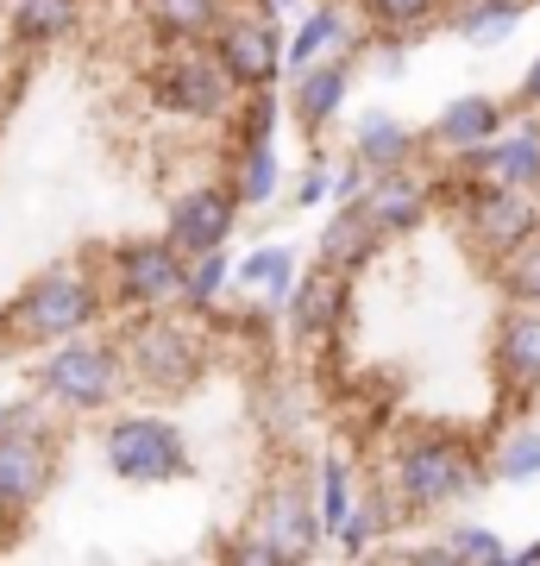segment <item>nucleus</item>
I'll use <instances>...</instances> for the list:
<instances>
[{
    "instance_id": "1",
    "label": "nucleus",
    "mask_w": 540,
    "mask_h": 566,
    "mask_svg": "<svg viewBox=\"0 0 540 566\" xmlns=\"http://www.w3.org/2000/svg\"><path fill=\"white\" fill-rule=\"evenodd\" d=\"M484 485V453L453 428H415L396 441L390 460V491L409 516H434V510L459 504Z\"/></svg>"
},
{
    "instance_id": "2",
    "label": "nucleus",
    "mask_w": 540,
    "mask_h": 566,
    "mask_svg": "<svg viewBox=\"0 0 540 566\" xmlns=\"http://www.w3.org/2000/svg\"><path fill=\"white\" fill-rule=\"evenodd\" d=\"M100 308H107V290H100V277L88 264H51L44 277H32L13 296L0 327H7L13 346H63L76 334H88L100 322Z\"/></svg>"
},
{
    "instance_id": "3",
    "label": "nucleus",
    "mask_w": 540,
    "mask_h": 566,
    "mask_svg": "<svg viewBox=\"0 0 540 566\" xmlns=\"http://www.w3.org/2000/svg\"><path fill=\"white\" fill-rule=\"evenodd\" d=\"M441 196L459 208V227L472 252L490 264H502L516 245H528L540 233V208H534V189H509V182H478V177H453L441 182Z\"/></svg>"
},
{
    "instance_id": "4",
    "label": "nucleus",
    "mask_w": 540,
    "mask_h": 566,
    "mask_svg": "<svg viewBox=\"0 0 540 566\" xmlns=\"http://www.w3.org/2000/svg\"><path fill=\"white\" fill-rule=\"evenodd\" d=\"M240 95V82L214 57V44H170L151 63V102L163 114H189V120H221Z\"/></svg>"
},
{
    "instance_id": "5",
    "label": "nucleus",
    "mask_w": 540,
    "mask_h": 566,
    "mask_svg": "<svg viewBox=\"0 0 540 566\" xmlns=\"http://www.w3.org/2000/svg\"><path fill=\"white\" fill-rule=\"evenodd\" d=\"M120 353H126V371L145 390H158V397L189 390L201 378V365H208V346H201L195 327L177 322V315H158V308H145V322H133Z\"/></svg>"
},
{
    "instance_id": "6",
    "label": "nucleus",
    "mask_w": 540,
    "mask_h": 566,
    "mask_svg": "<svg viewBox=\"0 0 540 566\" xmlns=\"http://www.w3.org/2000/svg\"><path fill=\"white\" fill-rule=\"evenodd\" d=\"M120 371H126V353L114 340H63L39 371V390L51 403H63L70 416H88V409H107L114 390H120Z\"/></svg>"
},
{
    "instance_id": "7",
    "label": "nucleus",
    "mask_w": 540,
    "mask_h": 566,
    "mask_svg": "<svg viewBox=\"0 0 540 566\" xmlns=\"http://www.w3.org/2000/svg\"><path fill=\"white\" fill-rule=\"evenodd\" d=\"M51 472H57V434L32 409H7V422H0V516L20 523L51 491Z\"/></svg>"
},
{
    "instance_id": "8",
    "label": "nucleus",
    "mask_w": 540,
    "mask_h": 566,
    "mask_svg": "<svg viewBox=\"0 0 540 566\" xmlns=\"http://www.w3.org/2000/svg\"><path fill=\"white\" fill-rule=\"evenodd\" d=\"M189 252L170 233L163 240H133L107 252V296L126 308H170L189 290Z\"/></svg>"
},
{
    "instance_id": "9",
    "label": "nucleus",
    "mask_w": 540,
    "mask_h": 566,
    "mask_svg": "<svg viewBox=\"0 0 540 566\" xmlns=\"http://www.w3.org/2000/svg\"><path fill=\"white\" fill-rule=\"evenodd\" d=\"M107 465L126 485H170V479H189V447H182V428L158 422V416H120L107 428Z\"/></svg>"
},
{
    "instance_id": "10",
    "label": "nucleus",
    "mask_w": 540,
    "mask_h": 566,
    "mask_svg": "<svg viewBox=\"0 0 540 566\" xmlns=\"http://www.w3.org/2000/svg\"><path fill=\"white\" fill-rule=\"evenodd\" d=\"M277 13L264 7V13H233L226 7V20H221V32H214V57L233 70V82H240L245 95H258V88H271V82L283 76V39H277Z\"/></svg>"
},
{
    "instance_id": "11",
    "label": "nucleus",
    "mask_w": 540,
    "mask_h": 566,
    "mask_svg": "<svg viewBox=\"0 0 540 566\" xmlns=\"http://www.w3.org/2000/svg\"><path fill=\"white\" fill-rule=\"evenodd\" d=\"M240 189L233 182H208V189H189V196H177L170 202V240L189 252V259H201V252H221L226 233H233V221H240Z\"/></svg>"
},
{
    "instance_id": "12",
    "label": "nucleus",
    "mask_w": 540,
    "mask_h": 566,
    "mask_svg": "<svg viewBox=\"0 0 540 566\" xmlns=\"http://www.w3.org/2000/svg\"><path fill=\"white\" fill-rule=\"evenodd\" d=\"M490 365H497V385L521 403L540 390V303H509L497 315Z\"/></svg>"
},
{
    "instance_id": "13",
    "label": "nucleus",
    "mask_w": 540,
    "mask_h": 566,
    "mask_svg": "<svg viewBox=\"0 0 540 566\" xmlns=\"http://www.w3.org/2000/svg\"><path fill=\"white\" fill-rule=\"evenodd\" d=\"M465 177L509 182V189H540V120H521V133H497L490 145L465 151Z\"/></svg>"
},
{
    "instance_id": "14",
    "label": "nucleus",
    "mask_w": 540,
    "mask_h": 566,
    "mask_svg": "<svg viewBox=\"0 0 540 566\" xmlns=\"http://www.w3.org/2000/svg\"><path fill=\"white\" fill-rule=\"evenodd\" d=\"M346 303H352V271L315 259V271L289 290V327L296 334H333L346 322Z\"/></svg>"
},
{
    "instance_id": "15",
    "label": "nucleus",
    "mask_w": 540,
    "mask_h": 566,
    "mask_svg": "<svg viewBox=\"0 0 540 566\" xmlns=\"http://www.w3.org/2000/svg\"><path fill=\"white\" fill-rule=\"evenodd\" d=\"M252 535H264L283 560H308V554H315V542L327 535V523H320V510H308V497H301V491L283 485V491H271V497H264Z\"/></svg>"
},
{
    "instance_id": "16",
    "label": "nucleus",
    "mask_w": 540,
    "mask_h": 566,
    "mask_svg": "<svg viewBox=\"0 0 540 566\" xmlns=\"http://www.w3.org/2000/svg\"><path fill=\"white\" fill-rule=\"evenodd\" d=\"M359 202L371 208V221H378L390 240H402V233H415V227L427 221V208H434V189H427L415 170H378V177H371V189H364Z\"/></svg>"
},
{
    "instance_id": "17",
    "label": "nucleus",
    "mask_w": 540,
    "mask_h": 566,
    "mask_svg": "<svg viewBox=\"0 0 540 566\" xmlns=\"http://www.w3.org/2000/svg\"><path fill=\"white\" fill-rule=\"evenodd\" d=\"M364 32L352 25V13H346V0H320L315 13L301 20V32L289 39V63L296 70H308V63L320 57H346V51H359Z\"/></svg>"
},
{
    "instance_id": "18",
    "label": "nucleus",
    "mask_w": 540,
    "mask_h": 566,
    "mask_svg": "<svg viewBox=\"0 0 540 566\" xmlns=\"http://www.w3.org/2000/svg\"><path fill=\"white\" fill-rule=\"evenodd\" d=\"M390 240L378 221H371V208L364 202H340V214H333V227L320 233V259L340 264V271H364V264L378 259V245Z\"/></svg>"
},
{
    "instance_id": "19",
    "label": "nucleus",
    "mask_w": 540,
    "mask_h": 566,
    "mask_svg": "<svg viewBox=\"0 0 540 566\" xmlns=\"http://www.w3.org/2000/svg\"><path fill=\"white\" fill-rule=\"evenodd\" d=\"M226 20V0H145V25L163 44H208Z\"/></svg>"
},
{
    "instance_id": "20",
    "label": "nucleus",
    "mask_w": 540,
    "mask_h": 566,
    "mask_svg": "<svg viewBox=\"0 0 540 566\" xmlns=\"http://www.w3.org/2000/svg\"><path fill=\"white\" fill-rule=\"evenodd\" d=\"M502 133V102H490V95H459L453 107H441V120H434V145H446V151H478V145H490Z\"/></svg>"
},
{
    "instance_id": "21",
    "label": "nucleus",
    "mask_w": 540,
    "mask_h": 566,
    "mask_svg": "<svg viewBox=\"0 0 540 566\" xmlns=\"http://www.w3.org/2000/svg\"><path fill=\"white\" fill-rule=\"evenodd\" d=\"M346 88H352V63H346V57L308 63V70L296 76V120L301 126H327L333 114H340Z\"/></svg>"
},
{
    "instance_id": "22",
    "label": "nucleus",
    "mask_w": 540,
    "mask_h": 566,
    "mask_svg": "<svg viewBox=\"0 0 540 566\" xmlns=\"http://www.w3.org/2000/svg\"><path fill=\"white\" fill-rule=\"evenodd\" d=\"M415 145H421V139L396 120V114H364V120H359V139H352V151H359L371 170H409Z\"/></svg>"
},
{
    "instance_id": "23",
    "label": "nucleus",
    "mask_w": 540,
    "mask_h": 566,
    "mask_svg": "<svg viewBox=\"0 0 540 566\" xmlns=\"http://www.w3.org/2000/svg\"><path fill=\"white\" fill-rule=\"evenodd\" d=\"M76 13L82 0H13L7 7V32H13V44H51L76 25Z\"/></svg>"
},
{
    "instance_id": "24",
    "label": "nucleus",
    "mask_w": 540,
    "mask_h": 566,
    "mask_svg": "<svg viewBox=\"0 0 540 566\" xmlns=\"http://www.w3.org/2000/svg\"><path fill=\"white\" fill-rule=\"evenodd\" d=\"M409 560H441V566H465V560H478V566H502V560H516L509 547L490 535V528H453L446 542H434V547H415Z\"/></svg>"
},
{
    "instance_id": "25",
    "label": "nucleus",
    "mask_w": 540,
    "mask_h": 566,
    "mask_svg": "<svg viewBox=\"0 0 540 566\" xmlns=\"http://www.w3.org/2000/svg\"><path fill=\"white\" fill-rule=\"evenodd\" d=\"M233 189H240L245 208H264L277 196V145L271 139H245L240 145V170H233Z\"/></svg>"
},
{
    "instance_id": "26",
    "label": "nucleus",
    "mask_w": 540,
    "mask_h": 566,
    "mask_svg": "<svg viewBox=\"0 0 540 566\" xmlns=\"http://www.w3.org/2000/svg\"><path fill=\"white\" fill-rule=\"evenodd\" d=\"M528 7H534V0H472L453 25H459L472 44H502L521 25V13H528Z\"/></svg>"
},
{
    "instance_id": "27",
    "label": "nucleus",
    "mask_w": 540,
    "mask_h": 566,
    "mask_svg": "<svg viewBox=\"0 0 540 566\" xmlns=\"http://www.w3.org/2000/svg\"><path fill=\"white\" fill-rule=\"evenodd\" d=\"M364 20H378L371 32H396V39H415L427 32V20H441L446 0H359Z\"/></svg>"
},
{
    "instance_id": "28",
    "label": "nucleus",
    "mask_w": 540,
    "mask_h": 566,
    "mask_svg": "<svg viewBox=\"0 0 540 566\" xmlns=\"http://www.w3.org/2000/svg\"><path fill=\"white\" fill-rule=\"evenodd\" d=\"M289 271H296L289 245H264V252H252V259L240 264V283H245V290H258V296H271V303H283V296L296 290Z\"/></svg>"
},
{
    "instance_id": "29",
    "label": "nucleus",
    "mask_w": 540,
    "mask_h": 566,
    "mask_svg": "<svg viewBox=\"0 0 540 566\" xmlns=\"http://www.w3.org/2000/svg\"><path fill=\"white\" fill-rule=\"evenodd\" d=\"M490 479H502V485H534L540 479V428H516V434L497 447Z\"/></svg>"
},
{
    "instance_id": "30",
    "label": "nucleus",
    "mask_w": 540,
    "mask_h": 566,
    "mask_svg": "<svg viewBox=\"0 0 540 566\" xmlns=\"http://www.w3.org/2000/svg\"><path fill=\"white\" fill-rule=\"evenodd\" d=\"M497 283H502L509 303H540V233L528 245H516V252L497 264Z\"/></svg>"
},
{
    "instance_id": "31",
    "label": "nucleus",
    "mask_w": 540,
    "mask_h": 566,
    "mask_svg": "<svg viewBox=\"0 0 540 566\" xmlns=\"http://www.w3.org/2000/svg\"><path fill=\"white\" fill-rule=\"evenodd\" d=\"M233 277H240V264H226V252H201V259L189 264V290H182V303L189 308H214Z\"/></svg>"
},
{
    "instance_id": "32",
    "label": "nucleus",
    "mask_w": 540,
    "mask_h": 566,
    "mask_svg": "<svg viewBox=\"0 0 540 566\" xmlns=\"http://www.w3.org/2000/svg\"><path fill=\"white\" fill-rule=\"evenodd\" d=\"M346 516H352V472H346V460H327L320 465V523L340 528Z\"/></svg>"
},
{
    "instance_id": "33",
    "label": "nucleus",
    "mask_w": 540,
    "mask_h": 566,
    "mask_svg": "<svg viewBox=\"0 0 540 566\" xmlns=\"http://www.w3.org/2000/svg\"><path fill=\"white\" fill-rule=\"evenodd\" d=\"M378 535H383V504H352V516L340 523V547L346 554H364Z\"/></svg>"
},
{
    "instance_id": "34",
    "label": "nucleus",
    "mask_w": 540,
    "mask_h": 566,
    "mask_svg": "<svg viewBox=\"0 0 540 566\" xmlns=\"http://www.w3.org/2000/svg\"><path fill=\"white\" fill-rule=\"evenodd\" d=\"M320 196H333V177H327V164H315V170H308V182L296 189V202H301V208H315Z\"/></svg>"
},
{
    "instance_id": "35",
    "label": "nucleus",
    "mask_w": 540,
    "mask_h": 566,
    "mask_svg": "<svg viewBox=\"0 0 540 566\" xmlns=\"http://www.w3.org/2000/svg\"><path fill=\"white\" fill-rule=\"evenodd\" d=\"M516 107H540V57L528 63V76H521V88H516Z\"/></svg>"
},
{
    "instance_id": "36",
    "label": "nucleus",
    "mask_w": 540,
    "mask_h": 566,
    "mask_svg": "<svg viewBox=\"0 0 540 566\" xmlns=\"http://www.w3.org/2000/svg\"><path fill=\"white\" fill-rule=\"evenodd\" d=\"M516 560H540V542H528V547H521V554H516Z\"/></svg>"
},
{
    "instance_id": "37",
    "label": "nucleus",
    "mask_w": 540,
    "mask_h": 566,
    "mask_svg": "<svg viewBox=\"0 0 540 566\" xmlns=\"http://www.w3.org/2000/svg\"><path fill=\"white\" fill-rule=\"evenodd\" d=\"M7 7H13V0H0V13H7Z\"/></svg>"
},
{
    "instance_id": "38",
    "label": "nucleus",
    "mask_w": 540,
    "mask_h": 566,
    "mask_svg": "<svg viewBox=\"0 0 540 566\" xmlns=\"http://www.w3.org/2000/svg\"><path fill=\"white\" fill-rule=\"evenodd\" d=\"M0 422H7V403H0Z\"/></svg>"
},
{
    "instance_id": "39",
    "label": "nucleus",
    "mask_w": 540,
    "mask_h": 566,
    "mask_svg": "<svg viewBox=\"0 0 540 566\" xmlns=\"http://www.w3.org/2000/svg\"><path fill=\"white\" fill-rule=\"evenodd\" d=\"M534 7H540V0H534Z\"/></svg>"
}]
</instances>
